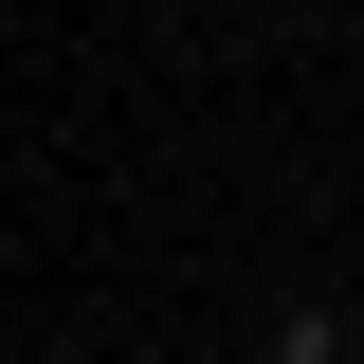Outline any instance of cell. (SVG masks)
I'll return each instance as SVG.
<instances>
[{"mask_svg": "<svg viewBox=\"0 0 364 364\" xmlns=\"http://www.w3.org/2000/svg\"><path fill=\"white\" fill-rule=\"evenodd\" d=\"M273 364H346V310H273Z\"/></svg>", "mask_w": 364, "mask_h": 364, "instance_id": "cell-1", "label": "cell"}, {"mask_svg": "<svg viewBox=\"0 0 364 364\" xmlns=\"http://www.w3.org/2000/svg\"><path fill=\"white\" fill-rule=\"evenodd\" d=\"M55 364H109V346H55Z\"/></svg>", "mask_w": 364, "mask_h": 364, "instance_id": "cell-2", "label": "cell"}]
</instances>
